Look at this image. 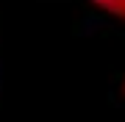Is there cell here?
Masks as SVG:
<instances>
[{
    "instance_id": "1",
    "label": "cell",
    "mask_w": 125,
    "mask_h": 122,
    "mask_svg": "<svg viewBox=\"0 0 125 122\" xmlns=\"http://www.w3.org/2000/svg\"><path fill=\"white\" fill-rule=\"evenodd\" d=\"M94 9H100L103 14H111L120 22H125V0H89Z\"/></svg>"
},
{
    "instance_id": "2",
    "label": "cell",
    "mask_w": 125,
    "mask_h": 122,
    "mask_svg": "<svg viewBox=\"0 0 125 122\" xmlns=\"http://www.w3.org/2000/svg\"><path fill=\"white\" fill-rule=\"evenodd\" d=\"M122 94H125V81H122Z\"/></svg>"
}]
</instances>
